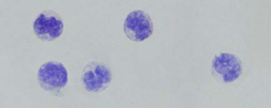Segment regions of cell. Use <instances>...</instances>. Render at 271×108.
I'll return each instance as SVG.
<instances>
[{"mask_svg": "<svg viewBox=\"0 0 271 108\" xmlns=\"http://www.w3.org/2000/svg\"><path fill=\"white\" fill-rule=\"evenodd\" d=\"M111 79V73L107 65L102 62L96 61L90 62L85 65L81 77L84 90L93 94L105 90Z\"/></svg>", "mask_w": 271, "mask_h": 108, "instance_id": "cell-1", "label": "cell"}, {"mask_svg": "<svg viewBox=\"0 0 271 108\" xmlns=\"http://www.w3.org/2000/svg\"><path fill=\"white\" fill-rule=\"evenodd\" d=\"M39 84L44 90L49 91L61 90L66 85L68 77L64 65L56 61L44 63L39 68L38 73Z\"/></svg>", "mask_w": 271, "mask_h": 108, "instance_id": "cell-2", "label": "cell"}, {"mask_svg": "<svg viewBox=\"0 0 271 108\" xmlns=\"http://www.w3.org/2000/svg\"><path fill=\"white\" fill-rule=\"evenodd\" d=\"M153 30V24L150 15L140 10L130 12L124 23L125 35L132 41L139 42L147 39L152 35Z\"/></svg>", "mask_w": 271, "mask_h": 108, "instance_id": "cell-3", "label": "cell"}, {"mask_svg": "<svg viewBox=\"0 0 271 108\" xmlns=\"http://www.w3.org/2000/svg\"><path fill=\"white\" fill-rule=\"evenodd\" d=\"M64 28L62 19L57 12L48 10L42 12L33 24V29L37 37L46 41H51L59 37Z\"/></svg>", "mask_w": 271, "mask_h": 108, "instance_id": "cell-4", "label": "cell"}, {"mask_svg": "<svg viewBox=\"0 0 271 108\" xmlns=\"http://www.w3.org/2000/svg\"><path fill=\"white\" fill-rule=\"evenodd\" d=\"M214 67L221 79L226 83L237 80L242 71L241 60L236 55L230 53L219 54L215 58Z\"/></svg>", "mask_w": 271, "mask_h": 108, "instance_id": "cell-5", "label": "cell"}]
</instances>
